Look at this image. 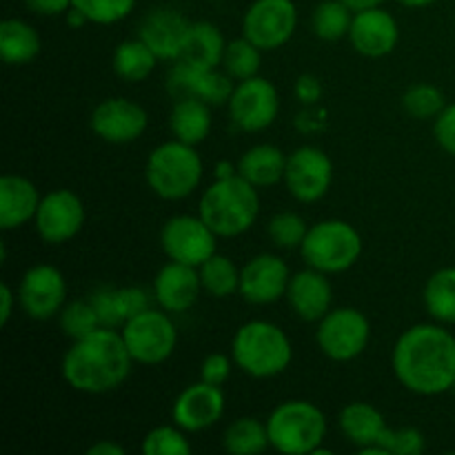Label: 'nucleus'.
<instances>
[{"instance_id":"16","label":"nucleus","mask_w":455,"mask_h":455,"mask_svg":"<svg viewBox=\"0 0 455 455\" xmlns=\"http://www.w3.org/2000/svg\"><path fill=\"white\" fill-rule=\"evenodd\" d=\"M92 132L109 145L136 142L149 127V114L142 105L129 98H107L92 111Z\"/></svg>"},{"instance_id":"39","label":"nucleus","mask_w":455,"mask_h":455,"mask_svg":"<svg viewBox=\"0 0 455 455\" xmlns=\"http://www.w3.org/2000/svg\"><path fill=\"white\" fill-rule=\"evenodd\" d=\"M427 440L422 431L413 427H403V429H387L380 438L378 447L364 449V455H420L425 451Z\"/></svg>"},{"instance_id":"18","label":"nucleus","mask_w":455,"mask_h":455,"mask_svg":"<svg viewBox=\"0 0 455 455\" xmlns=\"http://www.w3.org/2000/svg\"><path fill=\"white\" fill-rule=\"evenodd\" d=\"M289 271L287 262L275 253H258L240 269V296L249 305H274L287 296Z\"/></svg>"},{"instance_id":"44","label":"nucleus","mask_w":455,"mask_h":455,"mask_svg":"<svg viewBox=\"0 0 455 455\" xmlns=\"http://www.w3.org/2000/svg\"><path fill=\"white\" fill-rule=\"evenodd\" d=\"M434 138L440 149L447 151L449 156H455V102L444 107L438 118L434 120Z\"/></svg>"},{"instance_id":"15","label":"nucleus","mask_w":455,"mask_h":455,"mask_svg":"<svg viewBox=\"0 0 455 455\" xmlns=\"http://www.w3.org/2000/svg\"><path fill=\"white\" fill-rule=\"evenodd\" d=\"M87 220V209L71 189H53L43 196L34 225L47 244H65L80 234Z\"/></svg>"},{"instance_id":"45","label":"nucleus","mask_w":455,"mask_h":455,"mask_svg":"<svg viewBox=\"0 0 455 455\" xmlns=\"http://www.w3.org/2000/svg\"><path fill=\"white\" fill-rule=\"evenodd\" d=\"M89 300H92L102 327H114V329L123 327V323H120L118 318V311H116V305H114V289H100V291L93 293Z\"/></svg>"},{"instance_id":"11","label":"nucleus","mask_w":455,"mask_h":455,"mask_svg":"<svg viewBox=\"0 0 455 455\" xmlns=\"http://www.w3.org/2000/svg\"><path fill=\"white\" fill-rule=\"evenodd\" d=\"M229 116L240 132L258 133L269 129L280 114L278 89L262 76L235 83L229 102Z\"/></svg>"},{"instance_id":"42","label":"nucleus","mask_w":455,"mask_h":455,"mask_svg":"<svg viewBox=\"0 0 455 455\" xmlns=\"http://www.w3.org/2000/svg\"><path fill=\"white\" fill-rule=\"evenodd\" d=\"M114 305L118 311L120 323H127L133 315L142 314V311L149 309V296H147L145 289L140 287H123L114 289Z\"/></svg>"},{"instance_id":"3","label":"nucleus","mask_w":455,"mask_h":455,"mask_svg":"<svg viewBox=\"0 0 455 455\" xmlns=\"http://www.w3.org/2000/svg\"><path fill=\"white\" fill-rule=\"evenodd\" d=\"M198 216L218 238H238L256 225L260 216L258 187L244 180L240 173L231 178H216L200 196Z\"/></svg>"},{"instance_id":"8","label":"nucleus","mask_w":455,"mask_h":455,"mask_svg":"<svg viewBox=\"0 0 455 455\" xmlns=\"http://www.w3.org/2000/svg\"><path fill=\"white\" fill-rule=\"evenodd\" d=\"M123 340L133 363L142 367H158L167 363L178 347V329L172 314L164 309H147L133 315L120 327Z\"/></svg>"},{"instance_id":"29","label":"nucleus","mask_w":455,"mask_h":455,"mask_svg":"<svg viewBox=\"0 0 455 455\" xmlns=\"http://www.w3.org/2000/svg\"><path fill=\"white\" fill-rule=\"evenodd\" d=\"M40 34L20 18L0 22V58L12 67L29 65L40 53Z\"/></svg>"},{"instance_id":"24","label":"nucleus","mask_w":455,"mask_h":455,"mask_svg":"<svg viewBox=\"0 0 455 455\" xmlns=\"http://www.w3.org/2000/svg\"><path fill=\"white\" fill-rule=\"evenodd\" d=\"M40 200L43 196L29 178L4 173L0 178V229L13 231L34 222Z\"/></svg>"},{"instance_id":"36","label":"nucleus","mask_w":455,"mask_h":455,"mask_svg":"<svg viewBox=\"0 0 455 455\" xmlns=\"http://www.w3.org/2000/svg\"><path fill=\"white\" fill-rule=\"evenodd\" d=\"M447 107L443 89L429 83H418L403 93V109L416 120H435Z\"/></svg>"},{"instance_id":"5","label":"nucleus","mask_w":455,"mask_h":455,"mask_svg":"<svg viewBox=\"0 0 455 455\" xmlns=\"http://www.w3.org/2000/svg\"><path fill=\"white\" fill-rule=\"evenodd\" d=\"M204 164L194 145L167 140L156 147L145 164V180L149 189L163 200H185L200 187Z\"/></svg>"},{"instance_id":"22","label":"nucleus","mask_w":455,"mask_h":455,"mask_svg":"<svg viewBox=\"0 0 455 455\" xmlns=\"http://www.w3.org/2000/svg\"><path fill=\"white\" fill-rule=\"evenodd\" d=\"M287 302L293 314L305 323H320L333 309V287L327 274L307 267L291 274L287 287Z\"/></svg>"},{"instance_id":"2","label":"nucleus","mask_w":455,"mask_h":455,"mask_svg":"<svg viewBox=\"0 0 455 455\" xmlns=\"http://www.w3.org/2000/svg\"><path fill=\"white\" fill-rule=\"evenodd\" d=\"M133 364L123 333L114 327H98L89 336L71 340L62 355L60 373L74 391L100 395L123 387Z\"/></svg>"},{"instance_id":"51","label":"nucleus","mask_w":455,"mask_h":455,"mask_svg":"<svg viewBox=\"0 0 455 455\" xmlns=\"http://www.w3.org/2000/svg\"><path fill=\"white\" fill-rule=\"evenodd\" d=\"M345 4H349L354 12H363V9H371V7H380L385 0H342Z\"/></svg>"},{"instance_id":"40","label":"nucleus","mask_w":455,"mask_h":455,"mask_svg":"<svg viewBox=\"0 0 455 455\" xmlns=\"http://www.w3.org/2000/svg\"><path fill=\"white\" fill-rule=\"evenodd\" d=\"M267 231H269L271 243L278 249H300L309 227H307L305 218L300 213L280 212L271 216Z\"/></svg>"},{"instance_id":"17","label":"nucleus","mask_w":455,"mask_h":455,"mask_svg":"<svg viewBox=\"0 0 455 455\" xmlns=\"http://www.w3.org/2000/svg\"><path fill=\"white\" fill-rule=\"evenodd\" d=\"M234 78L222 67L218 69H203L191 62L173 60V67L167 76V89L173 98L194 96L209 102L212 107L227 105L234 93Z\"/></svg>"},{"instance_id":"49","label":"nucleus","mask_w":455,"mask_h":455,"mask_svg":"<svg viewBox=\"0 0 455 455\" xmlns=\"http://www.w3.org/2000/svg\"><path fill=\"white\" fill-rule=\"evenodd\" d=\"M89 455H124L123 444L114 443V440H98L96 444L87 449Z\"/></svg>"},{"instance_id":"50","label":"nucleus","mask_w":455,"mask_h":455,"mask_svg":"<svg viewBox=\"0 0 455 455\" xmlns=\"http://www.w3.org/2000/svg\"><path fill=\"white\" fill-rule=\"evenodd\" d=\"M65 18H67V25H69L71 29H80V27H84L89 22L87 16H84L83 12H78L76 7H71L69 12L65 13Z\"/></svg>"},{"instance_id":"38","label":"nucleus","mask_w":455,"mask_h":455,"mask_svg":"<svg viewBox=\"0 0 455 455\" xmlns=\"http://www.w3.org/2000/svg\"><path fill=\"white\" fill-rule=\"evenodd\" d=\"M58 318H60L62 333H65L67 338H71V340H78V338L89 336V333L96 331L98 327H102L92 300L67 302V305L62 307Z\"/></svg>"},{"instance_id":"47","label":"nucleus","mask_w":455,"mask_h":455,"mask_svg":"<svg viewBox=\"0 0 455 455\" xmlns=\"http://www.w3.org/2000/svg\"><path fill=\"white\" fill-rule=\"evenodd\" d=\"M25 7L38 16H65L74 7V0H25Z\"/></svg>"},{"instance_id":"13","label":"nucleus","mask_w":455,"mask_h":455,"mask_svg":"<svg viewBox=\"0 0 455 455\" xmlns=\"http://www.w3.org/2000/svg\"><path fill=\"white\" fill-rule=\"evenodd\" d=\"M218 235L200 216H172L160 229V247L164 256L182 265L200 267L216 253Z\"/></svg>"},{"instance_id":"28","label":"nucleus","mask_w":455,"mask_h":455,"mask_svg":"<svg viewBox=\"0 0 455 455\" xmlns=\"http://www.w3.org/2000/svg\"><path fill=\"white\" fill-rule=\"evenodd\" d=\"M227 40L222 31L209 20H194L187 31L185 47L178 60L191 62L203 69H218L222 67V56H225Z\"/></svg>"},{"instance_id":"35","label":"nucleus","mask_w":455,"mask_h":455,"mask_svg":"<svg viewBox=\"0 0 455 455\" xmlns=\"http://www.w3.org/2000/svg\"><path fill=\"white\" fill-rule=\"evenodd\" d=\"M260 65H262V49L256 47L251 40L240 36V38L229 40V43H227L225 56H222V69H225L235 83L258 76Z\"/></svg>"},{"instance_id":"20","label":"nucleus","mask_w":455,"mask_h":455,"mask_svg":"<svg viewBox=\"0 0 455 455\" xmlns=\"http://www.w3.org/2000/svg\"><path fill=\"white\" fill-rule=\"evenodd\" d=\"M347 38L360 56L385 58L398 47L400 27L394 13L382 9L380 4V7L355 12Z\"/></svg>"},{"instance_id":"12","label":"nucleus","mask_w":455,"mask_h":455,"mask_svg":"<svg viewBox=\"0 0 455 455\" xmlns=\"http://www.w3.org/2000/svg\"><path fill=\"white\" fill-rule=\"evenodd\" d=\"M284 187L298 203H318L333 185V163L320 147L302 145L287 156Z\"/></svg>"},{"instance_id":"30","label":"nucleus","mask_w":455,"mask_h":455,"mask_svg":"<svg viewBox=\"0 0 455 455\" xmlns=\"http://www.w3.org/2000/svg\"><path fill=\"white\" fill-rule=\"evenodd\" d=\"M158 60L160 58L151 52L149 44L142 43L140 38H132L123 40L116 47L111 67H114V74L124 83H142L154 74Z\"/></svg>"},{"instance_id":"7","label":"nucleus","mask_w":455,"mask_h":455,"mask_svg":"<svg viewBox=\"0 0 455 455\" xmlns=\"http://www.w3.org/2000/svg\"><path fill=\"white\" fill-rule=\"evenodd\" d=\"M307 267L323 274H345L363 256V235L351 222L329 218L309 227L300 244Z\"/></svg>"},{"instance_id":"46","label":"nucleus","mask_w":455,"mask_h":455,"mask_svg":"<svg viewBox=\"0 0 455 455\" xmlns=\"http://www.w3.org/2000/svg\"><path fill=\"white\" fill-rule=\"evenodd\" d=\"M296 98L302 102V105H315V102L323 98V83L320 78H315L314 74H302L300 78L296 80Z\"/></svg>"},{"instance_id":"33","label":"nucleus","mask_w":455,"mask_h":455,"mask_svg":"<svg viewBox=\"0 0 455 455\" xmlns=\"http://www.w3.org/2000/svg\"><path fill=\"white\" fill-rule=\"evenodd\" d=\"M203 291L212 298L225 300V298L240 293V269L235 262L225 253H213L212 258L198 267Z\"/></svg>"},{"instance_id":"23","label":"nucleus","mask_w":455,"mask_h":455,"mask_svg":"<svg viewBox=\"0 0 455 455\" xmlns=\"http://www.w3.org/2000/svg\"><path fill=\"white\" fill-rule=\"evenodd\" d=\"M191 20L172 7H156L142 18L138 38L151 47L160 60H178L185 47Z\"/></svg>"},{"instance_id":"32","label":"nucleus","mask_w":455,"mask_h":455,"mask_svg":"<svg viewBox=\"0 0 455 455\" xmlns=\"http://www.w3.org/2000/svg\"><path fill=\"white\" fill-rule=\"evenodd\" d=\"M222 447L231 455H258L271 447L267 422L258 418H238L222 434Z\"/></svg>"},{"instance_id":"6","label":"nucleus","mask_w":455,"mask_h":455,"mask_svg":"<svg viewBox=\"0 0 455 455\" xmlns=\"http://www.w3.org/2000/svg\"><path fill=\"white\" fill-rule=\"evenodd\" d=\"M327 429L324 411L309 400H284L267 418L271 449L284 455H315Z\"/></svg>"},{"instance_id":"34","label":"nucleus","mask_w":455,"mask_h":455,"mask_svg":"<svg viewBox=\"0 0 455 455\" xmlns=\"http://www.w3.org/2000/svg\"><path fill=\"white\" fill-rule=\"evenodd\" d=\"M354 13V9L342 0H323L311 13V29L320 40L336 43L349 36Z\"/></svg>"},{"instance_id":"19","label":"nucleus","mask_w":455,"mask_h":455,"mask_svg":"<svg viewBox=\"0 0 455 455\" xmlns=\"http://www.w3.org/2000/svg\"><path fill=\"white\" fill-rule=\"evenodd\" d=\"M225 394L222 387L209 385V382H196L185 387L173 400L172 420L187 434H198L209 429L225 416Z\"/></svg>"},{"instance_id":"53","label":"nucleus","mask_w":455,"mask_h":455,"mask_svg":"<svg viewBox=\"0 0 455 455\" xmlns=\"http://www.w3.org/2000/svg\"><path fill=\"white\" fill-rule=\"evenodd\" d=\"M400 4H404V7L409 9H422V7H429V4L438 3V0H398Z\"/></svg>"},{"instance_id":"41","label":"nucleus","mask_w":455,"mask_h":455,"mask_svg":"<svg viewBox=\"0 0 455 455\" xmlns=\"http://www.w3.org/2000/svg\"><path fill=\"white\" fill-rule=\"evenodd\" d=\"M138 0H74L92 25H116L133 12Z\"/></svg>"},{"instance_id":"43","label":"nucleus","mask_w":455,"mask_h":455,"mask_svg":"<svg viewBox=\"0 0 455 455\" xmlns=\"http://www.w3.org/2000/svg\"><path fill=\"white\" fill-rule=\"evenodd\" d=\"M235 367L234 358L227 354H209L200 364V380L209 385L222 387L231 376V369Z\"/></svg>"},{"instance_id":"4","label":"nucleus","mask_w":455,"mask_h":455,"mask_svg":"<svg viewBox=\"0 0 455 455\" xmlns=\"http://www.w3.org/2000/svg\"><path fill=\"white\" fill-rule=\"evenodd\" d=\"M231 358L247 376L269 380L287 371L293 360V345L278 324L269 320H249L234 333Z\"/></svg>"},{"instance_id":"52","label":"nucleus","mask_w":455,"mask_h":455,"mask_svg":"<svg viewBox=\"0 0 455 455\" xmlns=\"http://www.w3.org/2000/svg\"><path fill=\"white\" fill-rule=\"evenodd\" d=\"M238 173V167L229 163V160H222V163L216 164V178H231Z\"/></svg>"},{"instance_id":"27","label":"nucleus","mask_w":455,"mask_h":455,"mask_svg":"<svg viewBox=\"0 0 455 455\" xmlns=\"http://www.w3.org/2000/svg\"><path fill=\"white\" fill-rule=\"evenodd\" d=\"M338 425H340L342 435H345L351 444H355L360 451L378 447V443H380V438L385 435V431L389 429L385 416L369 403L347 404L340 411Z\"/></svg>"},{"instance_id":"21","label":"nucleus","mask_w":455,"mask_h":455,"mask_svg":"<svg viewBox=\"0 0 455 455\" xmlns=\"http://www.w3.org/2000/svg\"><path fill=\"white\" fill-rule=\"evenodd\" d=\"M203 293L198 267L169 260L154 278V300L167 314H185L194 309Z\"/></svg>"},{"instance_id":"48","label":"nucleus","mask_w":455,"mask_h":455,"mask_svg":"<svg viewBox=\"0 0 455 455\" xmlns=\"http://www.w3.org/2000/svg\"><path fill=\"white\" fill-rule=\"evenodd\" d=\"M13 305H18V293L7 283H3L0 284V324L3 327H7L12 320Z\"/></svg>"},{"instance_id":"10","label":"nucleus","mask_w":455,"mask_h":455,"mask_svg":"<svg viewBox=\"0 0 455 455\" xmlns=\"http://www.w3.org/2000/svg\"><path fill=\"white\" fill-rule=\"evenodd\" d=\"M298 7L293 0H253L243 16V36L262 52H275L293 38Z\"/></svg>"},{"instance_id":"1","label":"nucleus","mask_w":455,"mask_h":455,"mask_svg":"<svg viewBox=\"0 0 455 455\" xmlns=\"http://www.w3.org/2000/svg\"><path fill=\"white\" fill-rule=\"evenodd\" d=\"M391 369L411 394H447L455 387V336L440 323L413 324L395 340Z\"/></svg>"},{"instance_id":"37","label":"nucleus","mask_w":455,"mask_h":455,"mask_svg":"<svg viewBox=\"0 0 455 455\" xmlns=\"http://www.w3.org/2000/svg\"><path fill=\"white\" fill-rule=\"evenodd\" d=\"M140 449L145 455H189L191 443L185 429L178 425H163L142 438Z\"/></svg>"},{"instance_id":"26","label":"nucleus","mask_w":455,"mask_h":455,"mask_svg":"<svg viewBox=\"0 0 455 455\" xmlns=\"http://www.w3.org/2000/svg\"><path fill=\"white\" fill-rule=\"evenodd\" d=\"M238 173L247 182H251L258 189H267L284 180V169H287V156L280 147L271 142L253 145L244 151L238 160Z\"/></svg>"},{"instance_id":"25","label":"nucleus","mask_w":455,"mask_h":455,"mask_svg":"<svg viewBox=\"0 0 455 455\" xmlns=\"http://www.w3.org/2000/svg\"><path fill=\"white\" fill-rule=\"evenodd\" d=\"M212 127L213 116L209 102L194 96L176 98L172 114H169V129H172V136L176 140L198 147L200 142L207 140Z\"/></svg>"},{"instance_id":"14","label":"nucleus","mask_w":455,"mask_h":455,"mask_svg":"<svg viewBox=\"0 0 455 455\" xmlns=\"http://www.w3.org/2000/svg\"><path fill=\"white\" fill-rule=\"evenodd\" d=\"M18 307L29 320H52L67 305V280L53 265H34L18 284Z\"/></svg>"},{"instance_id":"9","label":"nucleus","mask_w":455,"mask_h":455,"mask_svg":"<svg viewBox=\"0 0 455 455\" xmlns=\"http://www.w3.org/2000/svg\"><path fill=\"white\" fill-rule=\"evenodd\" d=\"M371 340V323L355 307H333L318 323L315 342L333 363L360 358Z\"/></svg>"},{"instance_id":"31","label":"nucleus","mask_w":455,"mask_h":455,"mask_svg":"<svg viewBox=\"0 0 455 455\" xmlns=\"http://www.w3.org/2000/svg\"><path fill=\"white\" fill-rule=\"evenodd\" d=\"M427 314L440 324H455V267L434 271L425 284Z\"/></svg>"}]
</instances>
